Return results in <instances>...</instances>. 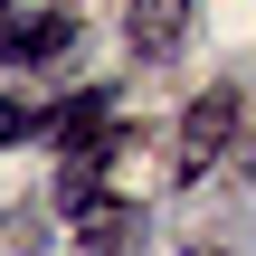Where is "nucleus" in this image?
I'll use <instances>...</instances> for the list:
<instances>
[{
  "instance_id": "f257e3e1",
  "label": "nucleus",
  "mask_w": 256,
  "mask_h": 256,
  "mask_svg": "<svg viewBox=\"0 0 256 256\" xmlns=\"http://www.w3.org/2000/svg\"><path fill=\"white\" fill-rule=\"evenodd\" d=\"M66 38H76L66 10H10V0H0V57H10V66H38V57H57Z\"/></svg>"
},
{
  "instance_id": "f03ea898",
  "label": "nucleus",
  "mask_w": 256,
  "mask_h": 256,
  "mask_svg": "<svg viewBox=\"0 0 256 256\" xmlns=\"http://www.w3.org/2000/svg\"><path fill=\"white\" fill-rule=\"evenodd\" d=\"M180 28H190V0H133V19H124L133 57H171V48H180Z\"/></svg>"
},
{
  "instance_id": "7ed1b4c3",
  "label": "nucleus",
  "mask_w": 256,
  "mask_h": 256,
  "mask_svg": "<svg viewBox=\"0 0 256 256\" xmlns=\"http://www.w3.org/2000/svg\"><path fill=\"white\" fill-rule=\"evenodd\" d=\"M66 171H57V209H86L95 200V180H104V162H114V142H86V152H57Z\"/></svg>"
},
{
  "instance_id": "20e7f679",
  "label": "nucleus",
  "mask_w": 256,
  "mask_h": 256,
  "mask_svg": "<svg viewBox=\"0 0 256 256\" xmlns=\"http://www.w3.org/2000/svg\"><path fill=\"white\" fill-rule=\"evenodd\" d=\"M228 124H238V104H228V95H209V104H190V114H180V142H190V162H180V171H200V152H209V142H218Z\"/></svg>"
},
{
  "instance_id": "39448f33",
  "label": "nucleus",
  "mask_w": 256,
  "mask_h": 256,
  "mask_svg": "<svg viewBox=\"0 0 256 256\" xmlns=\"http://www.w3.org/2000/svg\"><path fill=\"white\" fill-rule=\"evenodd\" d=\"M19 133H38V114H28V104H10V95H0V152H10V142H19Z\"/></svg>"
},
{
  "instance_id": "423d86ee",
  "label": "nucleus",
  "mask_w": 256,
  "mask_h": 256,
  "mask_svg": "<svg viewBox=\"0 0 256 256\" xmlns=\"http://www.w3.org/2000/svg\"><path fill=\"white\" fill-rule=\"evenodd\" d=\"M209 256H218V247H209Z\"/></svg>"
}]
</instances>
